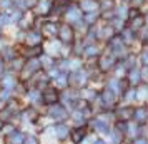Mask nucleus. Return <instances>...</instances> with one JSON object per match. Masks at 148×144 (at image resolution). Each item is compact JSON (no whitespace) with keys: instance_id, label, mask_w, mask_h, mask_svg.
<instances>
[{"instance_id":"7","label":"nucleus","mask_w":148,"mask_h":144,"mask_svg":"<svg viewBox=\"0 0 148 144\" xmlns=\"http://www.w3.org/2000/svg\"><path fill=\"white\" fill-rule=\"evenodd\" d=\"M45 101H47V102H53V101H57V94H55V90H47V94H45Z\"/></svg>"},{"instance_id":"10","label":"nucleus","mask_w":148,"mask_h":144,"mask_svg":"<svg viewBox=\"0 0 148 144\" xmlns=\"http://www.w3.org/2000/svg\"><path fill=\"white\" fill-rule=\"evenodd\" d=\"M120 134H116V132H115V134H112V141H113V144H116V141H118V143H120Z\"/></svg>"},{"instance_id":"9","label":"nucleus","mask_w":148,"mask_h":144,"mask_svg":"<svg viewBox=\"0 0 148 144\" xmlns=\"http://www.w3.org/2000/svg\"><path fill=\"white\" fill-rule=\"evenodd\" d=\"M23 144H38V141L35 139V136H27L25 141H23Z\"/></svg>"},{"instance_id":"5","label":"nucleus","mask_w":148,"mask_h":144,"mask_svg":"<svg viewBox=\"0 0 148 144\" xmlns=\"http://www.w3.org/2000/svg\"><path fill=\"white\" fill-rule=\"evenodd\" d=\"M72 137H73V141H75L77 144L82 143V141L85 139V131H83V129H77V131L73 132V136H72Z\"/></svg>"},{"instance_id":"11","label":"nucleus","mask_w":148,"mask_h":144,"mask_svg":"<svg viewBox=\"0 0 148 144\" xmlns=\"http://www.w3.org/2000/svg\"><path fill=\"white\" fill-rule=\"evenodd\" d=\"M135 144H148V143H147V139H145V137H138V139L135 141Z\"/></svg>"},{"instance_id":"6","label":"nucleus","mask_w":148,"mask_h":144,"mask_svg":"<svg viewBox=\"0 0 148 144\" xmlns=\"http://www.w3.org/2000/svg\"><path fill=\"white\" fill-rule=\"evenodd\" d=\"M50 116L57 117V119H62V117H65V111L62 109V107H53V109L50 111Z\"/></svg>"},{"instance_id":"12","label":"nucleus","mask_w":148,"mask_h":144,"mask_svg":"<svg viewBox=\"0 0 148 144\" xmlns=\"http://www.w3.org/2000/svg\"><path fill=\"white\" fill-rule=\"evenodd\" d=\"M95 144H105L103 141H95Z\"/></svg>"},{"instance_id":"2","label":"nucleus","mask_w":148,"mask_h":144,"mask_svg":"<svg viewBox=\"0 0 148 144\" xmlns=\"http://www.w3.org/2000/svg\"><path fill=\"white\" fill-rule=\"evenodd\" d=\"M55 134H57L58 139H65V137L68 136V127L65 124H58V126L55 127Z\"/></svg>"},{"instance_id":"8","label":"nucleus","mask_w":148,"mask_h":144,"mask_svg":"<svg viewBox=\"0 0 148 144\" xmlns=\"http://www.w3.org/2000/svg\"><path fill=\"white\" fill-rule=\"evenodd\" d=\"M135 117H136L138 121H145V117H147V111H145V109H136Z\"/></svg>"},{"instance_id":"3","label":"nucleus","mask_w":148,"mask_h":144,"mask_svg":"<svg viewBox=\"0 0 148 144\" xmlns=\"http://www.w3.org/2000/svg\"><path fill=\"white\" fill-rule=\"evenodd\" d=\"M92 126H93L98 132H101V134L108 132V124L107 122H101V121H92Z\"/></svg>"},{"instance_id":"13","label":"nucleus","mask_w":148,"mask_h":144,"mask_svg":"<svg viewBox=\"0 0 148 144\" xmlns=\"http://www.w3.org/2000/svg\"><path fill=\"white\" fill-rule=\"evenodd\" d=\"M0 127H2V122H0Z\"/></svg>"},{"instance_id":"4","label":"nucleus","mask_w":148,"mask_h":144,"mask_svg":"<svg viewBox=\"0 0 148 144\" xmlns=\"http://www.w3.org/2000/svg\"><path fill=\"white\" fill-rule=\"evenodd\" d=\"M23 141H25V136L20 134V132H15V134L10 136V143L12 144H23Z\"/></svg>"},{"instance_id":"1","label":"nucleus","mask_w":148,"mask_h":144,"mask_svg":"<svg viewBox=\"0 0 148 144\" xmlns=\"http://www.w3.org/2000/svg\"><path fill=\"white\" fill-rule=\"evenodd\" d=\"M132 116H133V112H132V109H128V107H123V109H118V112H116V117H118V121H128V119H132Z\"/></svg>"}]
</instances>
